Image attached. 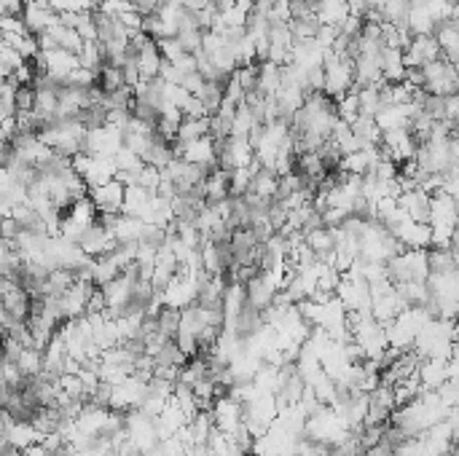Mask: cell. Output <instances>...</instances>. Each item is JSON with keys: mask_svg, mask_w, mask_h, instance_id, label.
Returning a JSON list of instances; mask_svg holds the SVG:
<instances>
[{"mask_svg": "<svg viewBox=\"0 0 459 456\" xmlns=\"http://www.w3.org/2000/svg\"><path fill=\"white\" fill-rule=\"evenodd\" d=\"M338 105V119L347 123H354L360 119V97H357V89H352L350 94H344L341 100H336Z\"/></svg>", "mask_w": 459, "mask_h": 456, "instance_id": "16", "label": "cell"}, {"mask_svg": "<svg viewBox=\"0 0 459 456\" xmlns=\"http://www.w3.org/2000/svg\"><path fill=\"white\" fill-rule=\"evenodd\" d=\"M350 14L352 16H366L368 14V0H347Z\"/></svg>", "mask_w": 459, "mask_h": 456, "instance_id": "22", "label": "cell"}, {"mask_svg": "<svg viewBox=\"0 0 459 456\" xmlns=\"http://www.w3.org/2000/svg\"><path fill=\"white\" fill-rule=\"evenodd\" d=\"M46 32L54 38V43L60 46V48H67V51H73V54H78V51L84 48V38H81L73 27H65L62 22H57L54 27H48Z\"/></svg>", "mask_w": 459, "mask_h": 456, "instance_id": "11", "label": "cell"}, {"mask_svg": "<svg viewBox=\"0 0 459 456\" xmlns=\"http://www.w3.org/2000/svg\"><path fill=\"white\" fill-rule=\"evenodd\" d=\"M427 266L430 276H457L459 274V258L457 253H451V247H430Z\"/></svg>", "mask_w": 459, "mask_h": 456, "instance_id": "8", "label": "cell"}, {"mask_svg": "<svg viewBox=\"0 0 459 456\" xmlns=\"http://www.w3.org/2000/svg\"><path fill=\"white\" fill-rule=\"evenodd\" d=\"M204 137H210V116L207 119H188L185 116L175 142L178 145H191V142H199Z\"/></svg>", "mask_w": 459, "mask_h": 456, "instance_id": "10", "label": "cell"}, {"mask_svg": "<svg viewBox=\"0 0 459 456\" xmlns=\"http://www.w3.org/2000/svg\"><path fill=\"white\" fill-rule=\"evenodd\" d=\"M398 207L408 215L416 223H430V215H432V194H427L425 188H411V191H403L398 196Z\"/></svg>", "mask_w": 459, "mask_h": 456, "instance_id": "5", "label": "cell"}, {"mask_svg": "<svg viewBox=\"0 0 459 456\" xmlns=\"http://www.w3.org/2000/svg\"><path fill=\"white\" fill-rule=\"evenodd\" d=\"M159 48H161V54H164V60L167 62H180L188 54L183 48V43L178 41V35L175 38H164V41H159Z\"/></svg>", "mask_w": 459, "mask_h": 456, "instance_id": "18", "label": "cell"}, {"mask_svg": "<svg viewBox=\"0 0 459 456\" xmlns=\"http://www.w3.org/2000/svg\"><path fill=\"white\" fill-rule=\"evenodd\" d=\"M78 60H81V67H89L94 73L102 70L105 65V54H102V46L97 41H84V48L78 51Z\"/></svg>", "mask_w": 459, "mask_h": 456, "instance_id": "13", "label": "cell"}, {"mask_svg": "<svg viewBox=\"0 0 459 456\" xmlns=\"http://www.w3.org/2000/svg\"><path fill=\"white\" fill-rule=\"evenodd\" d=\"M44 70L48 76H57V78H70L81 67V60L78 54L67 51V48H51V51H44Z\"/></svg>", "mask_w": 459, "mask_h": 456, "instance_id": "6", "label": "cell"}, {"mask_svg": "<svg viewBox=\"0 0 459 456\" xmlns=\"http://www.w3.org/2000/svg\"><path fill=\"white\" fill-rule=\"evenodd\" d=\"M188 94H199L201 86H204V76L201 73H188V76H183V83H180Z\"/></svg>", "mask_w": 459, "mask_h": 456, "instance_id": "20", "label": "cell"}, {"mask_svg": "<svg viewBox=\"0 0 459 456\" xmlns=\"http://www.w3.org/2000/svg\"><path fill=\"white\" fill-rule=\"evenodd\" d=\"M156 319H159V338H161V344L164 341H175L178 333H180V319H183V309H178V306H161L159 311H156Z\"/></svg>", "mask_w": 459, "mask_h": 456, "instance_id": "9", "label": "cell"}, {"mask_svg": "<svg viewBox=\"0 0 459 456\" xmlns=\"http://www.w3.org/2000/svg\"><path fill=\"white\" fill-rule=\"evenodd\" d=\"M132 6L138 8L142 16H151L159 11V6H161V0H132Z\"/></svg>", "mask_w": 459, "mask_h": 456, "instance_id": "21", "label": "cell"}, {"mask_svg": "<svg viewBox=\"0 0 459 456\" xmlns=\"http://www.w3.org/2000/svg\"><path fill=\"white\" fill-rule=\"evenodd\" d=\"M97 83L102 86V91L105 94H110V91H119L121 86H126V78H124V70L121 67H113V65H102V70L97 73Z\"/></svg>", "mask_w": 459, "mask_h": 456, "instance_id": "14", "label": "cell"}, {"mask_svg": "<svg viewBox=\"0 0 459 456\" xmlns=\"http://www.w3.org/2000/svg\"><path fill=\"white\" fill-rule=\"evenodd\" d=\"M124 148V129L119 126H102V129H92L84 142V153L89 156H105V159H116V153Z\"/></svg>", "mask_w": 459, "mask_h": 456, "instance_id": "2", "label": "cell"}, {"mask_svg": "<svg viewBox=\"0 0 459 456\" xmlns=\"http://www.w3.org/2000/svg\"><path fill=\"white\" fill-rule=\"evenodd\" d=\"M183 6L188 11H204V8L213 6V0H183Z\"/></svg>", "mask_w": 459, "mask_h": 456, "instance_id": "23", "label": "cell"}, {"mask_svg": "<svg viewBox=\"0 0 459 456\" xmlns=\"http://www.w3.org/2000/svg\"><path fill=\"white\" fill-rule=\"evenodd\" d=\"M35 100H38V91L32 86H19V94H16V107L25 110V113H32L35 110Z\"/></svg>", "mask_w": 459, "mask_h": 456, "instance_id": "19", "label": "cell"}, {"mask_svg": "<svg viewBox=\"0 0 459 456\" xmlns=\"http://www.w3.org/2000/svg\"><path fill=\"white\" fill-rule=\"evenodd\" d=\"M291 30L295 43H306V41H317V35L322 30L320 16H312V19H291Z\"/></svg>", "mask_w": 459, "mask_h": 456, "instance_id": "12", "label": "cell"}, {"mask_svg": "<svg viewBox=\"0 0 459 456\" xmlns=\"http://www.w3.org/2000/svg\"><path fill=\"white\" fill-rule=\"evenodd\" d=\"M435 38H438V43H441L444 60L459 65V19L457 16H448L444 22H438Z\"/></svg>", "mask_w": 459, "mask_h": 456, "instance_id": "7", "label": "cell"}, {"mask_svg": "<svg viewBox=\"0 0 459 456\" xmlns=\"http://www.w3.org/2000/svg\"><path fill=\"white\" fill-rule=\"evenodd\" d=\"M89 199L100 215H121L126 204V185L121 180H110L105 185L89 188Z\"/></svg>", "mask_w": 459, "mask_h": 456, "instance_id": "3", "label": "cell"}, {"mask_svg": "<svg viewBox=\"0 0 459 456\" xmlns=\"http://www.w3.org/2000/svg\"><path fill=\"white\" fill-rule=\"evenodd\" d=\"M354 89V60L341 57L336 51L325 54V94L341 100Z\"/></svg>", "mask_w": 459, "mask_h": 456, "instance_id": "1", "label": "cell"}, {"mask_svg": "<svg viewBox=\"0 0 459 456\" xmlns=\"http://www.w3.org/2000/svg\"><path fill=\"white\" fill-rule=\"evenodd\" d=\"M438 60H444V51H441V43L435 35H413L411 46L403 51L406 67H425Z\"/></svg>", "mask_w": 459, "mask_h": 456, "instance_id": "4", "label": "cell"}, {"mask_svg": "<svg viewBox=\"0 0 459 456\" xmlns=\"http://www.w3.org/2000/svg\"><path fill=\"white\" fill-rule=\"evenodd\" d=\"M448 247H451V253H457V258H459V226L454 228V234H451V242H448Z\"/></svg>", "mask_w": 459, "mask_h": 456, "instance_id": "24", "label": "cell"}, {"mask_svg": "<svg viewBox=\"0 0 459 456\" xmlns=\"http://www.w3.org/2000/svg\"><path fill=\"white\" fill-rule=\"evenodd\" d=\"M25 65H27V60L16 51L14 46L3 43V48H0V73H3V78H11Z\"/></svg>", "mask_w": 459, "mask_h": 456, "instance_id": "15", "label": "cell"}, {"mask_svg": "<svg viewBox=\"0 0 459 456\" xmlns=\"http://www.w3.org/2000/svg\"><path fill=\"white\" fill-rule=\"evenodd\" d=\"M237 81L242 83V89H245V94H253V91H258V81H260V76H258V62L255 65H247V67H239L237 73Z\"/></svg>", "mask_w": 459, "mask_h": 456, "instance_id": "17", "label": "cell"}]
</instances>
